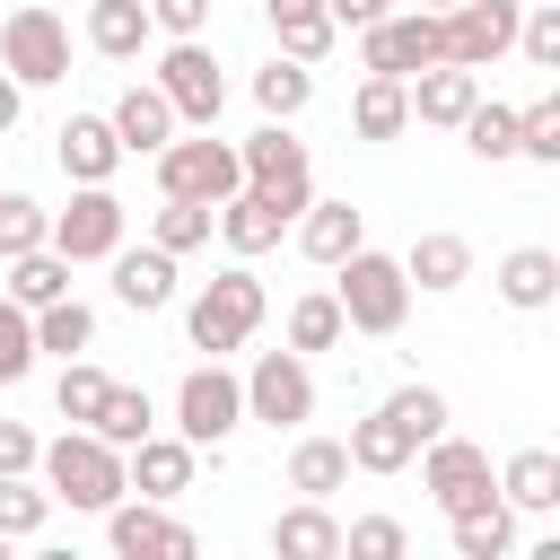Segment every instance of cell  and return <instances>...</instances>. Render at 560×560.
<instances>
[{
	"label": "cell",
	"instance_id": "obj_1",
	"mask_svg": "<svg viewBox=\"0 0 560 560\" xmlns=\"http://www.w3.org/2000/svg\"><path fill=\"white\" fill-rule=\"evenodd\" d=\"M438 429H446V394L438 385H394L368 420H350L341 446H350V472H402Z\"/></svg>",
	"mask_w": 560,
	"mask_h": 560
},
{
	"label": "cell",
	"instance_id": "obj_2",
	"mask_svg": "<svg viewBox=\"0 0 560 560\" xmlns=\"http://www.w3.org/2000/svg\"><path fill=\"white\" fill-rule=\"evenodd\" d=\"M52 508H79V516H105L122 499V446H105L96 429H61L44 455H35Z\"/></svg>",
	"mask_w": 560,
	"mask_h": 560
},
{
	"label": "cell",
	"instance_id": "obj_3",
	"mask_svg": "<svg viewBox=\"0 0 560 560\" xmlns=\"http://www.w3.org/2000/svg\"><path fill=\"white\" fill-rule=\"evenodd\" d=\"M332 306L350 332H402L411 315V280H402V254H376V245H350L332 262Z\"/></svg>",
	"mask_w": 560,
	"mask_h": 560
},
{
	"label": "cell",
	"instance_id": "obj_4",
	"mask_svg": "<svg viewBox=\"0 0 560 560\" xmlns=\"http://www.w3.org/2000/svg\"><path fill=\"white\" fill-rule=\"evenodd\" d=\"M262 280L245 271V262H228V271H210L201 289H192V306H184V332H192V350H210V359H228V350H245L254 341V324H262Z\"/></svg>",
	"mask_w": 560,
	"mask_h": 560
},
{
	"label": "cell",
	"instance_id": "obj_5",
	"mask_svg": "<svg viewBox=\"0 0 560 560\" xmlns=\"http://www.w3.org/2000/svg\"><path fill=\"white\" fill-rule=\"evenodd\" d=\"M0 70L18 88H61L70 79V26H61L52 0H26V9L0 18Z\"/></svg>",
	"mask_w": 560,
	"mask_h": 560
},
{
	"label": "cell",
	"instance_id": "obj_6",
	"mask_svg": "<svg viewBox=\"0 0 560 560\" xmlns=\"http://www.w3.org/2000/svg\"><path fill=\"white\" fill-rule=\"evenodd\" d=\"M149 88L175 105V122H192V131H210L219 122V105H228V79H219V52L201 44V35H175L166 52H158V70H149Z\"/></svg>",
	"mask_w": 560,
	"mask_h": 560
},
{
	"label": "cell",
	"instance_id": "obj_7",
	"mask_svg": "<svg viewBox=\"0 0 560 560\" xmlns=\"http://www.w3.org/2000/svg\"><path fill=\"white\" fill-rule=\"evenodd\" d=\"M236 429H245V376H228L219 359H201V368L175 385V438H192L201 455H219Z\"/></svg>",
	"mask_w": 560,
	"mask_h": 560
},
{
	"label": "cell",
	"instance_id": "obj_8",
	"mask_svg": "<svg viewBox=\"0 0 560 560\" xmlns=\"http://www.w3.org/2000/svg\"><path fill=\"white\" fill-rule=\"evenodd\" d=\"M236 184H245L236 140H210V131H192V140H184V131H175V140L158 149V192H175V201H210V210H219Z\"/></svg>",
	"mask_w": 560,
	"mask_h": 560
},
{
	"label": "cell",
	"instance_id": "obj_9",
	"mask_svg": "<svg viewBox=\"0 0 560 560\" xmlns=\"http://www.w3.org/2000/svg\"><path fill=\"white\" fill-rule=\"evenodd\" d=\"M420 490L438 499V516H464V508H490V499H499V481H490V446H472V438H455V429H438V438L420 446Z\"/></svg>",
	"mask_w": 560,
	"mask_h": 560
},
{
	"label": "cell",
	"instance_id": "obj_10",
	"mask_svg": "<svg viewBox=\"0 0 560 560\" xmlns=\"http://www.w3.org/2000/svg\"><path fill=\"white\" fill-rule=\"evenodd\" d=\"M516 18L525 0H455L438 9V61H464V70H490L516 52Z\"/></svg>",
	"mask_w": 560,
	"mask_h": 560
},
{
	"label": "cell",
	"instance_id": "obj_11",
	"mask_svg": "<svg viewBox=\"0 0 560 560\" xmlns=\"http://www.w3.org/2000/svg\"><path fill=\"white\" fill-rule=\"evenodd\" d=\"M236 166H245V184L271 192L289 219L315 201V166H306V140H289V122H262L254 140H236Z\"/></svg>",
	"mask_w": 560,
	"mask_h": 560
},
{
	"label": "cell",
	"instance_id": "obj_12",
	"mask_svg": "<svg viewBox=\"0 0 560 560\" xmlns=\"http://www.w3.org/2000/svg\"><path fill=\"white\" fill-rule=\"evenodd\" d=\"M245 420H262V429L315 420V368H306V350H262L245 368Z\"/></svg>",
	"mask_w": 560,
	"mask_h": 560
},
{
	"label": "cell",
	"instance_id": "obj_13",
	"mask_svg": "<svg viewBox=\"0 0 560 560\" xmlns=\"http://www.w3.org/2000/svg\"><path fill=\"white\" fill-rule=\"evenodd\" d=\"M122 228H131V210L114 201V184H79L70 192V210H52V254L61 262H105L114 245H122Z\"/></svg>",
	"mask_w": 560,
	"mask_h": 560
},
{
	"label": "cell",
	"instance_id": "obj_14",
	"mask_svg": "<svg viewBox=\"0 0 560 560\" xmlns=\"http://www.w3.org/2000/svg\"><path fill=\"white\" fill-rule=\"evenodd\" d=\"M438 61V9H385L376 26H359V70L376 79H411Z\"/></svg>",
	"mask_w": 560,
	"mask_h": 560
},
{
	"label": "cell",
	"instance_id": "obj_15",
	"mask_svg": "<svg viewBox=\"0 0 560 560\" xmlns=\"http://www.w3.org/2000/svg\"><path fill=\"white\" fill-rule=\"evenodd\" d=\"M105 542L122 560H192V525H175L166 499H131V490L105 508Z\"/></svg>",
	"mask_w": 560,
	"mask_h": 560
},
{
	"label": "cell",
	"instance_id": "obj_16",
	"mask_svg": "<svg viewBox=\"0 0 560 560\" xmlns=\"http://www.w3.org/2000/svg\"><path fill=\"white\" fill-rule=\"evenodd\" d=\"M210 236H219V245H228V254L245 262V254H271V245L289 236V210H280L271 192H254V184H236V192H228V201L210 210Z\"/></svg>",
	"mask_w": 560,
	"mask_h": 560
},
{
	"label": "cell",
	"instance_id": "obj_17",
	"mask_svg": "<svg viewBox=\"0 0 560 560\" xmlns=\"http://www.w3.org/2000/svg\"><path fill=\"white\" fill-rule=\"evenodd\" d=\"M192 464H201V446L192 438H140V446H122V490H140V499H184L192 490Z\"/></svg>",
	"mask_w": 560,
	"mask_h": 560
},
{
	"label": "cell",
	"instance_id": "obj_18",
	"mask_svg": "<svg viewBox=\"0 0 560 560\" xmlns=\"http://www.w3.org/2000/svg\"><path fill=\"white\" fill-rule=\"evenodd\" d=\"M402 96H411V122L455 131V122L472 114V96H481V70H464V61H429V70L402 79Z\"/></svg>",
	"mask_w": 560,
	"mask_h": 560
},
{
	"label": "cell",
	"instance_id": "obj_19",
	"mask_svg": "<svg viewBox=\"0 0 560 560\" xmlns=\"http://www.w3.org/2000/svg\"><path fill=\"white\" fill-rule=\"evenodd\" d=\"M105 122H114L122 158H158V149H166L175 131H184V122H175V105H166V96H158L149 79H131V88L114 96V114H105Z\"/></svg>",
	"mask_w": 560,
	"mask_h": 560
},
{
	"label": "cell",
	"instance_id": "obj_20",
	"mask_svg": "<svg viewBox=\"0 0 560 560\" xmlns=\"http://www.w3.org/2000/svg\"><path fill=\"white\" fill-rule=\"evenodd\" d=\"M52 158H61V175H70V184H114L122 140H114V122H105V114H70V122L52 131Z\"/></svg>",
	"mask_w": 560,
	"mask_h": 560
},
{
	"label": "cell",
	"instance_id": "obj_21",
	"mask_svg": "<svg viewBox=\"0 0 560 560\" xmlns=\"http://www.w3.org/2000/svg\"><path fill=\"white\" fill-rule=\"evenodd\" d=\"M105 262H114V298H122L131 315L175 306V254H166V245H114Z\"/></svg>",
	"mask_w": 560,
	"mask_h": 560
},
{
	"label": "cell",
	"instance_id": "obj_22",
	"mask_svg": "<svg viewBox=\"0 0 560 560\" xmlns=\"http://www.w3.org/2000/svg\"><path fill=\"white\" fill-rule=\"evenodd\" d=\"M402 280H411L420 298H446V289H464V280H472V245H464L455 228H429V236H411Z\"/></svg>",
	"mask_w": 560,
	"mask_h": 560
},
{
	"label": "cell",
	"instance_id": "obj_23",
	"mask_svg": "<svg viewBox=\"0 0 560 560\" xmlns=\"http://www.w3.org/2000/svg\"><path fill=\"white\" fill-rule=\"evenodd\" d=\"M271 551L280 560H341V516L324 499H298V508L271 516Z\"/></svg>",
	"mask_w": 560,
	"mask_h": 560
},
{
	"label": "cell",
	"instance_id": "obj_24",
	"mask_svg": "<svg viewBox=\"0 0 560 560\" xmlns=\"http://www.w3.org/2000/svg\"><path fill=\"white\" fill-rule=\"evenodd\" d=\"M289 228H298V245H306V262H324V271H332V262H341L350 245H368V219H359L350 201H306V210H298Z\"/></svg>",
	"mask_w": 560,
	"mask_h": 560
},
{
	"label": "cell",
	"instance_id": "obj_25",
	"mask_svg": "<svg viewBox=\"0 0 560 560\" xmlns=\"http://www.w3.org/2000/svg\"><path fill=\"white\" fill-rule=\"evenodd\" d=\"M499 298H508L516 315L560 306V254H551V245H516V254L499 262Z\"/></svg>",
	"mask_w": 560,
	"mask_h": 560
},
{
	"label": "cell",
	"instance_id": "obj_26",
	"mask_svg": "<svg viewBox=\"0 0 560 560\" xmlns=\"http://www.w3.org/2000/svg\"><path fill=\"white\" fill-rule=\"evenodd\" d=\"M499 499H508L516 516H551V508H560V455H551V446H516L508 472H499Z\"/></svg>",
	"mask_w": 560,
	"mask_h": 560
},
{
	"label": "cell",
	"instance_id": "obj_27",
	"mask_svg": "<svg viewBox=\"0 0 560 560\" xmlns=\"http://www.w3.org/2000/svg\"><path fill=\"white\" fill-rule=\"evenodd\" d=\"M149 0H88V52H105V61H140L149 52Z\"/></svg>",
	"mask_w": 560,
	"mask_h": 560
},
{
	"label": "cell",
	"instance_id": "obj_28",
	"mask_svg": "<svg viewBox=\"0 0 560 560\" xmlns=\"http://www.w3.org/2000/svg\"><path fill=\"white\" fill-rule=\"evenodd\" d=\"M262 18H271V35H280V52H289V61H324V52H332V35H341L324 0H262Z\"/></svg>",
	"mask_w": 560,
	"mask_h": 560
},
{
	"label": "cell",
	"instance_id": "obj_29",
	"mask_svg": "<svg viewBox=\"0 0 560 560\" xmlns=\"http://www.w3.org/2000/svg\"><path fill=\"white\" fill-rule=\"evenodd\" d=\"M254 105H262V122H289V114H306V105H315V61H289V52H271V61L254 70Z\"/></svg>",
	"mask_w": 560,
	"mask_h": 560
},
{
	"label": "cell",
	"instance_id": "obj_30",
	"mask_svg": "<svg viewBox=\"0 0 560 560\" xmlns=\"http://www.w3.org/2000/svg\"><path fill=\"white\" fill-rule=\"evenodd\" d=\"M350 131L359 140H402L411 131V96H402V79H359V96H350Z\"/></svg>",
	"mask_w": 560,
	"mask_h": 560
},
{
	"label": "cell",
	"instance_id": "obj_31",
	"mask_svg": "<svg viewBox=\"0 0 560 560\" xmlns=\"http://www.w3.org/2000/svg\"><path fill=\"white\" fill-rule=\"evenodd\" d=\"M341 481H350V446L341 438H298L289 446V490L298 499H332Z\"/></svg>",
	"mask_w": 560,
	"mask_h": 560
},
{
	"label": "cell",
	"instance_id": "obj_32",
	"mask_svg": "<svg viewBox=\"0 0 560 560\" xmlns=\"http://www.w3.org/2000/svg\"><path fill=\"white\" fill-rule=\"evenodd\" d=\"M446 525H455V560H508V551H516V508H508V499L464 508V516H446Z\"/></svg>",
	"mask_w": 560,
	"mask_h": 560
},
{
	"label": "cell",
	"instance_id": "obj_33",
	"mask_svg": "<svg viewBox=\"0 0 560 560\" xmlns=\"http://www.w3.org/2000/svg\"><path fill=\"white\" fill-rule=\"evenodd\" d=\"M455 131H464V149H472L481 166H508V158H516V105H499V96H472V114H464Z\"/></svg>",
	"mask_w": 560,
	"mask_h": 560
},
{
	"label": "cell",
	"instance_id": "obj_34",
	"mask_svg": "<svg viewBox=\"0 0 560 560\" xmlns=\"http://www.w3.org/2000/svg\"><path fill=\"white\" fill-rule=\"evenodd\" d=\"M9 298L35 315V306H52V298H70V262L52 254V245H35V254H9Z\"/></svg>",
	"mask_w": 560,
	"mask_h": 560
},
{
	"label": "cell",
	"instance_id": "obj_35",
	"mask_svg": "<svg viewBox=\"0 0 560 560\" xmlns=\"http://www.w3.org/2000/svg\"><path fill=\"white\" fill-rule=\"evenodd\" d=\"M105 446H140L149 429H158V402L140 394V385H105V402H96V420H88Z\"/></svg>",
	"mask_w": 560,
	"mask_h": 560
},
{
	"label": "cell",
	"instance_id": "obj_36",
	"mask_svg": "<svg viewBox=\"0 0 560 560\" xmlns=\"http://www.w3.org/2000/svg\"><path fill=\"white\" fill-rule=\"evenodd\" d=\"M341 341H350V324H341L332 289H306V298L289 306V350H341Z\"/></svg>",
	"mask_w": 560,
	"mask_h": 560
},
{
	"label": "cell",
	"instance_id": "obj_37",
	"mask_svg": "<svg viewBox=\"0 0 560 560\" xmlns=\"http://www.w3.org/2000/svg\"><path fill=\"white\" fill-rule=\"evenodd\" d=\"M96 341V306H79V298H52V306H35V350H61V359H79Z\"/></svg>",
	"mask_w": 560,
	"mask_h": 560
},
{
	"label": "cell",
	"instance_id": "obj_38",
	"mask_svg": "<svg viewBox=\"0 0 560 560\" xmlns=\"http://www.w3.org/2000/svg\"><path fill=\"white\" fill-rule=\"evenodd\" d=\"M44 516H52V490L35 472H0V534L26 542V534H44Z\"/></svg>",
	"mask_w": 560,
	"mask_h": 560
},
{
	"label": "cell",
	"instance_id": "obj_39",
	"mask_svg": "<svg viewBox=\"0 0 560 560\" xmlns=\"http://www.w3.org/2000/svg\"><path fill=\"white\" fill-rule=\"evenodd\" d=\"M149 245H166V254H192V245H210V201H158V219H149Z\"/></svg>",
	"mask_w": 560,
	"mask_h": 560
},
{
	"label": "cell",
	"instance_id": "obj_40",
	"mask_svg": "<svg viewBox=\"0 0 560 560\" xmlns=\"http://www.w3.org/2000/svg\"><path fill=\"white\" fill-rule=\"evenodd\" d=\"M105 385H114V376H105L96 359H61V385H52L61 420H70V429H88V420H96V402H105Z\"/></svg>",
	"mask_w": 560,
	"mask_h": 560
},
{
	"label": "cell",
	"instance_id": "obj_41",
	"mask_svg": "<svg viewBox=\"0 0 560 560\" xmlns=\"http://www.w3.org/2000/svg\"><path fill=\"white\" fill-rule=\"evenodd\" d=\"M44 236H52V210H44L35 192H0V262H9V254H35Z\"/></svg>",
	"mask_w": 560,
	"mask_h": 560
},
{
	"label": "cell",
	"instance_id": "obj_42",
	"mask_svg": "<svg viewBox=\"0 0 560 560\" xmlns=\"http://www.w3.org/2000/svg\"><path fill=\"white\" fill-rule=\"evenodd\" d=\"M516 158H534V166H560V96H534V105H516Z\"/></svg>",
	"mask_w": 560,
	"mask_h": 560
},
{
	"label": "cell",
	"instance_id": "obj_43",
	"mask_svg": "<svg viewBox=\"0 0 560 560\" xmlns=\"http://www.w3.org/2000/svg\"><path fill=\"white\" fill-rule=\"evenodd\" d=\"M26 368H35V315H26L18 298H0V394H9Z\"/></svg>",
	"mask_w": 560,
	"mask_h": 560
},
{
	"label": "cell",
	"instance_id": "obj_44",
	"mask_svg": "<svg viewBox=\"0 0 560 560\" xmlns=\"http://www.w3.org/2000/svg\"><path fill=\"white\" fill-rule=\"evenodd\" d=\"M516 52H525L534 70H560V9H551V0H525V18H516Z\"/></svg>",
	"mask_w": 560,
	"mask_h": 560
},
{
	"label": "cell",
	"instance_id": "obj_45",
	"mask_svg": "<svg viewBox=\"0 0 560 560\" xmlns=\"http://www.w3.org/2000/svg\"><path fill=\"white\" fill-rule=\"evenodd\" d=\"M341 551H350V560H402L411 534H402L394 516H350V525H341Z\"/></svg>",
	"mask_w": 560,
	"mask_h": 560
},
{
	"label": "cell",
	"instance_id": "obj_46",
	"mask_svg": "<svg viewBox=\"0 0 560 560\" xmlns=\"http://www.w3.org/2000/svg\"><path fill=\"white\" fill-rule=\"evenodd\" d=\"M35 455H44V438H35L26 420L0 411V472H35Z\"/></svg>",
	"mask_w": 560,
	"mask_h": 560
},
{
	"label": "cell",
	"instance_id": "obj_47",
	"mask_svg": "<svg viewBox=\"0 0 560 560\" xmlns=\"http://www.w3.org/2000/svg\"><path fill=\"white\" fill-rule=\"evenodd\" d=\"M149 26H166V35H201V26H210V0H149Z\"/></svg>",
	"mask_w": 560,
	"mask_h": 560
},
{
	"label": "cell",
	"instance_id": "obj_48",
	"mask_svg": "<svg viewBox=\"0 0 560 560\" xmlns=\"http://www.w3.org/2000/svg\"><path fill=\"white\" fill-rule=\"evenodd\" d=\"M324 9H332V26H350V35H359V26H376L394 0H324Z\"/></svg>",
	"mask_w": 560,
	"mask_h": 560
},
{
	"label": "cell",
	"instance_id": "obj_49",
	"mask_svg": "<svg viewBox=\"0 0 560 560\" xmlns=\"http://www.w3.org/2000/svg\"><path fill=\"white\" fill-rule=\"evenodd\" d=\"M18 114H26V88L0 70V131H18Z\"/></svg>",
	"mask_w": 560,
	"mask_h": 560
},
{
	"label": "cell",
	"instance_id": "obj_50",
	"mask_svg": "<svg viewBox=\"0 0 560 560\" xmlns=\"http://www.w3.org/2000/svg\"><path fill=\"white\" fill-rule=\"evenodd\" d=\"M411 9H455V0H411Z\"/></svg>",
	"mask_w": 560,
	"mask_h": 560
},
{
	"label": "cell",
	"instance_id": "obj_51",
	"mask_svg": "<svg viewBox=\"0 0 560 560\" xmlns=\"http://www.w3.org/2000/svg\"><path fill=\"white\" fill-rule=\"evenodd\" d=\"M0 560H9V534H0Z\"/></svg>",
	"mask_w": 560,
	"mask_h": 560
},
{
	"label": "cell",
	"instance_id": "obj_52",
	"mask_svg": "<svg viewBox=\"0 0 560 560\" xmlns=\"http://www.w3.org/2000/svg\"><path fill=\"white\" fill-rule=\"evenodd\" d=\"M79 9H88V0H79Z\"/></svg>",
	"mask_w": 560,
	"mask_h": 560
}]
</instances>
